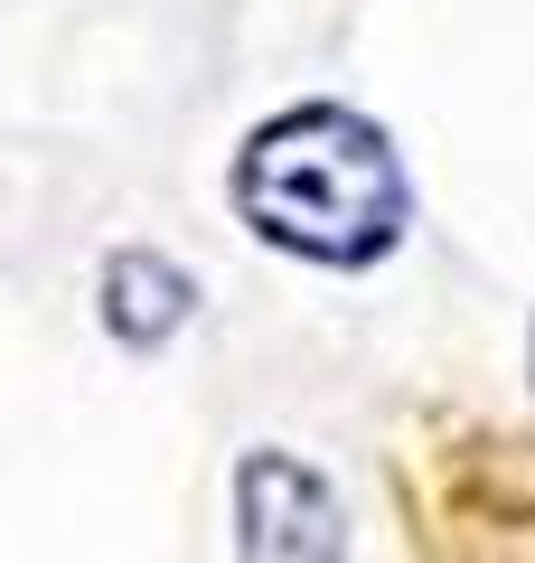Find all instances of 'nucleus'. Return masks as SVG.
<instances>
[{"instance_id": "7ed1b4c3", "label": "nucleus", "mask_w": 535, "mask_h": 563, "mask_svg": "<svg viewBox=\"0 0 535 563\" xmlns=\"http://www.w3.org/2000/svg\"><path fill=\"white\" fill-rule=\"evenodd\" d=\"M178 320H188V282H178L160 254H113L103 263V329H113V339L160 347Z\"/></svg>"}, {"instance_id": "f03ea898", "label": "nucleus", "mask_w": 535, "mask_h": 563, "mask_svg": "<svg viewBox=\"0 0 535 563\" xmlns=\"http://www.w3.org/2000/svg\"><path fill=\"white\" fill-rule=\"evenodd\" d=\"M236 517H244V563H338L348 517L338 498L282 451H254L236 479Z\"/></svg>"}, {"instance_id": "f257e3e1", "label": "nucleus", "mask_w": 535, "mask_h": 563, "mask_svg": "<svg viewBox=\"0 0 535 563\" xmlns=\"http://www.w3.org/2000/svg\"><path fill=\"white\" fill-rule=\"evenodd\" d=\"M236 198L254 235L292 244L310 263H376L404 235V169L385 132L348 103H301L244 141Z\"/></svg>"}]
</instances>
